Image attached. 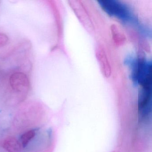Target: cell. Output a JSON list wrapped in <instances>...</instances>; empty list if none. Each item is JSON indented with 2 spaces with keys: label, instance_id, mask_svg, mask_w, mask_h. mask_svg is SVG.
<instances>
[{
  "label": "cell",
  "instance_id": "6da1fadb",
  "mask_svg": "<svg viewBox=\"0 0 152 152\" xmlns=\"http://www.w3.org/2000/svg\"><path fill=\"white\" fill-rule=\"evenodd\" d=\"M98 2L102 10L110 16L125 23L134 26L145 35H151V32L139 23L131 9L126 4L117 0H101Z\"/></svg>",
  "mask_w": 152,
  "mask_h": 152
},
{
  "label": "cell",
  "instance_id": "7a4b0ae2",
  "mask_svg": "<svg viewBox=\"0 0 152 152\" xmlns=\"http://www.w3.org/2000/svg\"><path fill=\"white\" fill-rule=\"evenodd\" d=\"M125 64L131 69V79L135 85L141 87L152 86V62L132 56L126 58Z\"/></svg>",
  "mask_w": 152,
  "mask_h": 152
},
{
  "label": "cell",
  "instance_id": "3957f363",
  "mask_svg": "<svg viewBox=\"0 0 152 152\" xmlns=\"http://www.w3.org/2000/svg\"><path fill=\"white\" fill-rule=\"evenodd\" d=\"M2 145L8 152H21L23 147L20 142L14 137H8L5 138Z\"/></svg>",
  "mask_w": 152,
  "mask_h": 152
},
{
  "label": "cell",
  "instance_id": "277c9868",
  "mask_svg": "<svg viewBox=\"0 0 152 152\" xmlns=\"http://www.w3.org/2000/svg\"><path fill=\"white\" fill-rule=\"evenodd\" d=\"M96 56L102 71L105 76L108 77L111 74V67L104 51L101 48L97 50Z\"/></svg>",
  "mask_w": 152,
  "mask_h": 152
},
{
  "label": "cell",
  "instance_id": "5b68a950",
  "mask_svg": "<svg viewBox=\"0 0 152 152\" xmlns=\"http://www.w3.org/2000/svg\"><path fill=\"white\" fill-rule=\"evenodd\" d=\"M36 135V132L34 130H30L24 132L20 138V143L23 147H25L29 142Z\"/></svg>",
  "mask_w": 152,
  "mask_h": 152
}]
</instances>
